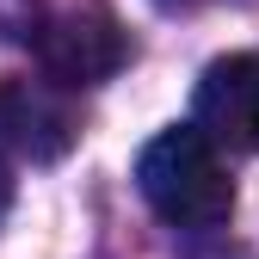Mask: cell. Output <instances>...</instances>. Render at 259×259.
Here are the masks:
<instances>
[{
    "label": "cell",
    "mask_w": 259,
    "mask_h": 259,
    "mask_svg": "<svg viewBox=\"0 0 259 259\" xmlns=\"http://www.w3.org/2000/svg\"><path fill=\"white\" fill-rule=\"evenodd\" d=\"M136 185L160 222L173 229H222L235 210V179L222 154L191 123H173L136 154Z\"/></svg>",
    "instance_id": "1"
},
{
    "label": "cell",
    "mask_w": 259,
    "mask_h": 259,
    "mask_svg": "<svg viewBox=\"0 0 259 259\" xmlns=\"http://www.w3.org/2000/svg\"><path fill=\"white\" fill-rule=\"evenodd\" d=\"M31 56L50 87L74 93V87H99L130 62V37L123 25L105 13H56L31 31Z\"/></svg>",
    "instance_id": "2"
},
{
    "label": "cell",
    "mask_w": 259,
    "mask_h": 259,
    "mask_svg": "<svg viewBox=\"0 0 259 259\" xmlns=\"http://www.w3.org/2000/svg\"><path fill=\"white\" fill-rule=\"evenodd\" d=\"M191 130L222 154H259V50L216 56L198 80Z\"/></svg>",
    "instance_id": "3"
},
{
    "label": "cell",
    "mask_w": 259,
    "mask_h": 259,
    "mask_svg": "<svg viewBox=\"0 0 259 259\" xmlns=\"http://www.w3.org/2000/svg\"><path fill=\"white\" fill-rule=\"evenodd\" d=\"M0 136L25 160H62L80 136V111L50 80H7L0 87Z\"/></svg>",
    "instance_id": "4"
},
{
    "label": "cell",
    "mask_w": 259,
    "mask_h": 259,
    "mask_svg": "<svg viewBox=\"0 0 259 259\" xmlns=\"http://www.w3.org/2000/svg\"><path fill=\"white\" fill-rule=\"evenodd\" d=\"M13 148H7V136H0V222H7V210H13V191H19V179H13Z\"/></svg>",
    "instance_id": "5"
},
{
    "label": "cell",
    "mask_w": 259,
    "mask_h": 259,
    "mask_svg": "<svg viewBox=\"0 0 259 259\" xmlns=\"http://www.w3.org/2000/svg\"><path fill=\"white\" fill-rule=\"evenodd\" d=\"M160 7H191V0H160Z\"/></svg>",
    "instance_id": "6"
}]
</instances>
